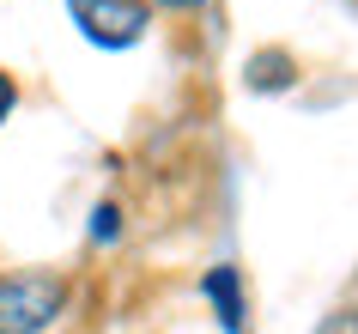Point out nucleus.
I'll list each match as a JSON object with an SVG mask.
<instances>
[{
	"instance_id": "obj_1",
	"label": "nucleus",
	"mask_w": 358,
	"mask_h": 334,
	"mask_svg": "<svg viewBox=\"0 0 358 334\" xmlns=\"http://www.w3.org/2000/svg\"><path fill=\"white\" fill-rule=\"evenodd\" d=\"M67 304V286L55 274H13L0 279V334H43Z\"/></svg>"
},
{
	"instance_id": "obj_2",
	"label": "nucleus",
	"mask_w": 358,
	"mask_h": 334,
	"mask_svg": "<svg viewBox=\"0 0 358 334\" xmlns=\"http://www.w3.org/2000/svg\"><path fill=\"white\" fill-rule=\"evenodd\" d=\"M67 13H73L79 37L97 43V49H128V43L146 37V0H67Z\"/></svg>"
},
{
	"instance_id": "obj_3",
	"label": "nucleus",
	"mask_w": 358,
	"mask_h": 334,
	"mask_svg": "<svg viewBox=\"0 0 358 334\" xmlns=\"http://www.w3.org/2000/svg\"><path fill=\"white\" fill-rule=\"evenodd\" d=\"M201 292L213 298V310L225 322V334H243V286H237V267H213L201 279Z\"/></svg>"
},
{
	"instance_id": "obj_4",
	"label": "nucleus",
	"mask_w": 358,
	"mask_h": 334,
	"mask_svg": "<svg viewBox=\"0 0 358 334\" xmlns=\"http://www.w3.org/2000/svg\"><path fill=\"white\" fill-rule=\"evenodd\" d=\"M249 79H255L262 92H280L285 79H292V74H285V55H280V49H267V55H255V61H249Z\"/></svg>"
},
{
	"instance_id": "obj_5",
	"label": "nucleus",
	"mask_w": 358,
	"mask_h": 334,
	"mask_svg": "<svg viewBox=\"0 0 358 334\" xmlns=\"http://www.w3.org/2000/svg\"><path fill=\"white\" fill-rule=\"evenodd\" d=\"M115 231H122V213H115V207H97V213H92V237L97 243H115Z\"/></svg>"
},
{
	"instance_id": "obj_6",
	"label": "nucleus",
	"mask_w": 358,
	"mask_h": 334,
	"mask_svg": "<svg viewBox=\"0 0 358 334\" xmlns=\"http://www.w3.org/2000/svg\"><path fill=\"white\" fill-rule=\"evenodd\" d=\"M316 334H358V310H340V316H328Z\"/></svg>"
},
{
	"instance_id": "obj_7",
	"label": "nucleus",
	"mask_w": 358,
	"mask_h": 334,
	"mask_svg": "<svg viewBox=\"0 0 358 334\" xmlns=\"http://www.w3.org/2000/svg\"><path fill=\"white\" fill-rule=\"evenodd\" d=\"M13 104H19V85H13V79L0 74V122H6V116H13Z\"/></svg>"
},
{
	"instance_id": "obj_8",
	"label": "nucleus",
	"mask_w": 358,
	"mask_h": 334,
	"mask_svg": "<svg viewBox=\"0 0 358 334\" xmlns=\"http://www.w3.org/2000/svg\"><path fill=\"white\" fill-rule=\"evenodd\" d=\"M158 6H170V13H189V6H201V0H158Z\"/></svg>"
}]
</instances>
